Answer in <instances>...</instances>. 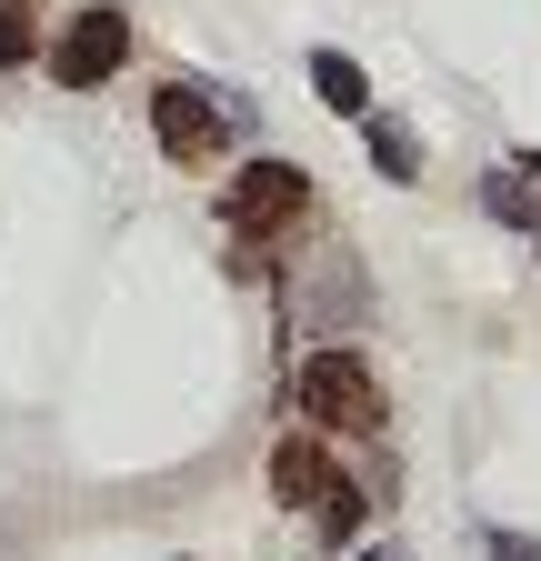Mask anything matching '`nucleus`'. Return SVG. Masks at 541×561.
<instances>
[{
    "instance_id": "obj_6",
    "label": "nucleus",
    "mask_w": 541,
    "mask_h": 561,
    "mask_svg": "<svg viewBox=\"0 0 541 561\" xmlns=\"http://www.w3.org/2000/svg\"><path fill=\"white\" fill-rule=\"evenodd\" d=\"M361 140H371V171H381V181H422V140H412V121L361 111Z\"/></svg>"
},
{
    "instance_id": "obj_12",
    "label": "nucleus",
    "mask_w": 541,
    "mask_h": 561,
    "mask_svg": "<svg viewBox=\"0 0 541 561\" xmlns=\"http://www.w3.org/2000/svg\"><path fill=\"white\" fill-rule=\"evenodd\" d=\"M521 181H531V191H541V151H521Z\"/></svg>"
},
{
    "instance_id": "obj_9",
    "label": "nucleus",
    "mask_w": 541,
    "mask_h": 561,
    "mask_svg": "<svg viewBox=\"0 0 541 561\" xmlns=\"http://www.w3.org/2000/svg\"><path fill=\"white\" fill-rule=\"evenodd\" d=\"M482 210H492V221H511V231H531V221H541V201H531V181H521V171H492V181H482Z\"/></svg>"
},
{
    "instance_id": "obj_3",
    "label": "nucleus",
    "mask_w": 541,
    "mask_h": 561,
    "mask_svg": "<svg viewBox=\"0 0 541 561\" xmlns=\"http://www.w3.org/2000/svg\"><path fill=\"white\" fill-rule=\"evenodd\" d=\"M120 60H130V11H111V0H91V11L60 31V91H101V81H120Z\"/></svg>"
},
{
    "instance_id": "obj_13",
    "label": "nucleus",
    "mask_w": 541,
    "mask_h": 561,
    "mask_svg": "<svg viewBox=\"0 0 541 561\" xmlns=\"http://www.w3.org/2000/svg\"><path fill=\"white\" fill-rule=\"evenodd\" d=\"M531 241H541V221H531Z\"/></svg>"
},
{
    "instance_id": "obj_10",
    "label": "nucleus",
    "mask_w": 541,
    "mask_h": 561,
    "mask_svg": "<svg viewBox=\"0 0 541 561\" xmlns=\"http://www.w3.org/2000/svg\"><path fill=\"white\" fill-rule=\"evenodd\" d=\"M41 50V0H0V70H21Z\"/></svg>"
},
{
    "instance_id": "obj_2",
    "label": "nucleus",
    "mask_w": 541,
    "mask_h": 561,
    "mask_svg": "<svg viewBox=\"0 0 541 561\" xmlns=\"http://www.w3.org/2000/svg\"><path fill=\"white\" fill-rule=\"evenodd\" d=\"M301 201H311L301 161H241V171H231V191H221V221H231L241 241H261V231L301 221Z\"/></svg>"
},
{
    "instance_id": "obj_7",
    "label": "nucleus",
    "mask_w": 541,
    "mask_h": 561,
    "mask_svg": "<svg viewBox=\"0 0 541 561\" xmlns=\"http://www.w3.org/2000/svg\"><path fill=\"white\" fill-rule=\"evenodd\" d=\"M311 91H321L331 111H352V121L371 111V81H361V60H352V50H311Z\"/></svg>"
},
{
    "instance_id": "obj_1",
    "label": "nucleus",
    "mask_w": 541,
    "mask_h": 561,
    "mask_svg": "<svg viewBox=\"0 0 541 561\" xmlns=\"http://www.w3.org/2000/svg\"><path fill=\"white\" fill-rule=\"evenodd\" d=\"M291 401L301 421H321V432H381V381L361 351H311V362L291 371Z\"/></svg>"
},
{
    "instance_id": "obj_5",
    "label": "nucleus",
    "mask_w": 541,
    "mask_h": 561,
    "mask_svg": "<svg viewBox=\"0 0 541 561\" xmlns=\"http://www.w3.org/2000/svg\"><path fill=\"white\" fill-rule=\"evenodd\" d=\"M321 481H331V451L311 442V421H301V432H281V442H270V491H281L291 512H301V502H321Z\"/></svg>"
},
{
    "instance_id": "obj_4",
    "label": "nucleus",
    "mask_w": 541,
    "mask_h": 561,
    "mask_svg": "<svg viewBox=\"0 0 541 561\" xmlns=\"http://www.w3.org/2000/svg\"><path fill=\"white\" fill-rule=\"evenodd\" d=\"M151 130H161L171 161H211V151H221V111L200 101L191 81H161V91H151Z\"/></svg>"
},
{
    "instance_id": "obj_8",
    "label": "nucleus",
    "mask_w": 541,
    "mask_h": 561,
    "mask_svg": "<svg viewBox=\"0 0 541 561\" xmlns=\"http://www.w3.org/2000/svg\"><path fill=\"white\" fill-rule=\"evenodd\" d=\"M311 512H321V541H352V531L371 522V481H321Z\"/></svg>"
},
{
    "instance_id": "obj_11",
    "label": "nucleus",
    "mask_w": 541,
    "mask_h": 561,
    "mask_svg": "<svg viewBox=\"0 0 541 561\" xmlns=\"http://www.w3.org/2000/svg\"><path fill=\"white\" fill-rule=\"evenodd\" d=\"M492 561H541V541L531 531H492Z\"/></svg>"
}]
</instances>
